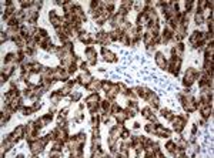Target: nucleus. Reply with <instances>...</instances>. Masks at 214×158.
Returning <instances> with one entry per match:
<instances>
[{
  "label": "nucleus",
  "mask_w": 214,
  "mask_h": 158,
  "mask_svg": "<svg viewBox=\"0 0 214 158\" xmlns=\"http://www.w3.org/2000/svg\"><path fill=\"white\" fill-rule=\"evenodd\" d=\"M50 141L49 135H45L43 138H37L33 143H30V151H32V155H39L41 151L45 150V147L47 145V143Z\"/></svg>",
  "instance_id": "1"
},
{
  "label": "nucleus",
  "mask_w": 214,
  "mask_h": 158,
  "mask_svg": "<svg viewBox=\"0 0 214 158\" xmlns=\"http://www.w3.org/2000/svg\"><path fill=\"white\" fill-rule=\"evenodd\" d=\"M180 67H181V59L171 56V59L167 61V70L173 74V76H178Z\"/></svg>",
  "instance_id": "2"
},
{
  "label": "nucleus",
  "mask_w": 214,
  "mask_h": 158,
  "mask_svg": "<svg viewBox=\"0 0 214 158\" xmlns=\"http://www.w3.org/2000/svg\"><path fill=\"white\" fill-rule=\"evenodd\" d=\"M187 118L186 115H174L170 121L173 124V128L176 132H181L184 130V125H186V121H187Z\"/></svg>",
  "instance_id": "3"
},
{
  "label": "nucleus",
  "mask_w": 214,
  "mask_h": 158,
  "mask_svg": "<svg viewBox=\"0 0 214 158\" xmlns=\"http://www.w3.org/2000/svg\"><path fill=\"white\" fill-rule=\"evenodd\" d=\"M197 73H199V71H197L196 69H193V67L188 69L186 76H184V80H183V84H184L186 87H190V85L197 80Z\"/></svg>",
  "instance_id": "4"
},
{
  "label": "nucleus",
  "mask_w": 214,
  "mask_h": 158,
  "mask_svg": "<svg viewBox=\"0 0 214 158\" xmlns=\"http://www.w3.org/2000/svg\"><path fill=\"white\" fill-rule=\"evenodd\" d=\"M49 19H50V23L53 24V27H54V29H59V27H62L63 24H64L63 19L60 17L57 13H56V10H52L50 13H49Z\"/></svg>",
  "instance_id": "5"
},
{
  "label": "nucleus",
  "mask_w": 214,
  "mask_h": 158,
  "mask_svg": "<svg viewBox=\"0 0 214 158\" xmlns=\"http://www.w3.org/2000/svg\"><path fill=\"white\" fill-rule=\"evenodd\" d=\"M26 135V127H24V125H19L17 128L15 130V131L11 132V135H10V138L13 141H15V143H17L19 140H22L23 137Z\"/></svg>",
  "instance_id": "6"
},
{
  "label": "nucleus",
  "mask_w": 214,
  "mask_h": 158,
  "mask_svg": "<svg viewBox=\"0 0 214 158\" xmlns=\"http://www.w3.org/2000/svg\"><path fill=\"white\" fill-rule=\"evenodd\" d=\"M96 50H94V47H87V50H86V57H87V60H89V64L90 66H94L97 63V59H96Z\"/></svg>",
  "instance_id": "7"
},
{
  "label": "nucleus",
  "mask_w": 214,
  "mask_h": 158,
  "mask_svg": "<svg viewBox=\"0 0 214 158\" xmlns=\"http://www.w3.org/2000/svg\"><path fill=\"white\" fill-rule=\"evenodd\" d=\"M101 54H103V57H104L106 61H109V63H116L117 61V56H116L114 53H111L110 50H107L106 47L101 48Z\"/></svg>",
  "instance_id": "8"
},
{
  "label": "nucleus",
  "mask_w": 214,
  "mask_h": 158,
  "mask_svg": "<svg viewBox=\"0 0 214 158\" xmlns=\"http://www.w3.org/2000/svg\"><path fill=\"white\" fill-rule=\"evenodd\" d=\"M156 63H157V66L163 70H167V59L164 57L163 53H156Z\"/></svg>",
  "instance_id": "9"
},
{
  "label": "nucleus",
  "mask_w": 214,
  "mask_h": 158,
  "mask_svg": "<svg viewBox=\"0 0 214 158\" xmlns=\"http://www.w3.org/2000/svg\"><path fill=\"white\" fill-rule=\"evenodd\" d=\"M171 54H173L174 57H178V59H181V57H183V54H184V44H183V43H177L173 48H171Z\"/></svg>",
  "instance_id": "10"
},
{
  "label": "nucleus",
  "mask_w": 214,
  "mask_h": 158,
  "mask_svg": "<svg viewBox=\"0 0 214 158\" xmlns=\"http://www.w3.org/2000/svg\"><path fill=\"white\" fill-rule=\"evenodd\" d=\"M171 132L169 130H166L163 125H160L159 123H156V128H154V135H159V137H170Z\"/></svg>",
  "instance_id": "11"
},
{
  "label": "nucleus",
  "mask_w": 214,
  "mask_h": 158,
  "mask_svg": "<svg viewBox=\"0 0 214 158\" xmlns=\"http://www.w3.org/2000/svg\"><path fill=\"white\" fill-rule=\"evenodd\" d=\"M77 80H79V84L87 85V84L90 83V81L93 80V77H92V74H90L89 71H83V73L80 74V77H79Z\"/></svg>",
  "instance_id": "12"
},
{
  "label": "nucleus",
  "mask_w": 214,
  "mask_h": 158,
  "mask_svg": "<svg viewBox=\"0 0 214 158\" xmlns=\"http://www.w3.org/2000/svg\"><path fill=\"white\" fill-rule=\"evenodd\" d=\"M123 130H124V127H123L120 123H118V124H116V125H113V127H111V130H110V137H113V138H116V140H117L118 137L122 135V131H123Z\"/></svg>",
  "instance_id": "13"
},
{
  "label": "nucleus",
  "mask_w": 214,
  "mask_h": 158,
  "mask_svg": "<svg viewBox=\"0 0 214 158\" xmlns=\"http://www.w3.org/2000/svg\"><path fill=\"white\" fill-rule=\"evenodd\" d=\"M133 91L137 94V97H141L143 100H146L148 97V94H150V90L147 87H136L133 88Z\"/></svg>",
  "instance_id": "14"
},
{
  "label": "nucleus",
  "mask_w": 214,
  "mask_h": 158,
  "mask_svg": "<svg viewBox=\"0 0 214 158\" xmlns=\"http://www.w3.org/2000/svg\"><path fill=\"white\" fill-rule=\"evenodd\" d=\"M101 83H103V81H100V80H92L89 84L86 85V88L90 90V91H97V90L101 88Z\"/></svg>",
  "instance_id": "15"
},
{
  "label": "nucleus",
  "mask_w": 214,
  "mask_h": 158,
  "mask_svg": "<svg viewBox=\"0 0 214 158\" xmlns=\"http://www.w3.org/2000/svg\"><path fill=\"white\" fill-rule=\"evenodd\" d=\"M148 23V19H147V15L144 11H140L139 16H137V26L141 27V26H147Z\"/></svg>",
  "instance_id": "16"
},
{
  "label": "nucleus",
  "mask_w": 214,
  "mask_h": 158,
  "mask_svg": "<svg viewBox=\"0 0 214 158\" xmlns=\"http://www.w3.org/2000/svg\"><path fill=\"white\" fill-rule=\"evenodd\" d=\"M106 94H107V98H109V100H114V97L118 94L117 84H113V85H111V88L109 90V91H106Z\"/></svg>",
  "instance_id": "17"
},
{
  "label": "nucleus",
  "mask_w": 214,
  "mask_h": 158,
  "mask_svg": "<svg viewBox=\"0 0 214 158\" xmlns=\"http://www.w3.org/2000/svg\"><path fill=\"white\" fill-rule=\"evenodd\" d=\"M30 64H32V73L33 74H40L43 71V66H41L40 63L33 61V63H30Z\"/></svg>",
  "instance_id": "18"
},
{
  "label": "nucleus",
  "mask_w": 214,
  "mask_h": 158,
  "mask_svg": "<svg viewBox=\"0 0 214 158\" xmlns=\"http://www.w3.org/2000/svg\"><path fill=\"white\" fill-rule=\"evenodd\" d=\"M200 111H201V114H203V118H208L211 115V113H213V106H206Z\"/></svg>",
  "instance_id": "19"
},
{
  "label": "nucleus",
  "mask_w": 214,
  "mask_h": 158,
  "mask_svg": "<svg viewBox=\"0 0 214 158\" xmlns=\"http://www.w3.org/2000/svg\"><path fill=\"white\" fill-rule=\"evenodd\" d=\"M176 147L178 148H183V150H187L188 148V143L186 138H178L177 141H176Z\"/></svg>",
  "instance_id": "20"
},
{
  "label": "nucleus",
  "mask_w": 214,
  "mask_h": 158,
  "mask_svg": "<svg viewBox=\"0 0 214 158\" xmlns=\"http://www.w3.org/2000/svg\"><path fill=\"white\" fill-rule=\"evenodd\" d=\"M160 111H161V115H163V117L166 118V120H169V121H170V120H171V118L174 117V115H176V114H174V113H173V111L167 110V108H161V110H160Z\"/></svg>",
  "instance_id": "21"
},
{
  "label": "nucleus",
  "mask_w": 214,
  "mask_h": 158,
  "mask_svg": "<svg viewBox=\"0 0 214 158\" xmlns=\"http://www.w3.org/2000/svg\"><path fill=\"white\" fill-rule=\"evenodd\" d=\"M74 138H76V141H77L79 145H81V147L84 145V143H86V134H84V132H80V134H77V135L74 137Z\"/></svg>",
  "instance_id": "22"
},
{
  "label": "nucleus",
  "mask_w": 214,
  "mask_h": 158,
  "mask_svg": "<svg viewBox=\"0 0 214 158\" xmlns=\"http://www.w3.org/2000/svg\"><path fill=\"white\" fill-rule=\"evenodd\" d=\"M59 93L62 94V97H66V96H69L71 93V85H69V84H66L64 87L62 88V90H59Z\"/></svg>",
  "instance_id": "23"
},
{
  "label": "nucleus",
  "mask_w": 214,
  "mask_h": 158,
  "mask_svg": "<svg viewBox=\"0 0 214 158\" xmlns=\"http://www.w3.org/2000/svg\"><path fill=\"white\" fill-rule=\"evenodd\" d=\"M60 98H63V97H62V94L59 93V90L53 93L52 97H50V100H52V103H53V104H57V103L60 101Z\"/></svg>",
  "instance_id": "24"
},
{
  "label": "nucleus",
  "mask_w": 214,
  "mask_h": 158,
  "mask_svg": "<svg viewBox=\"0 0 214 158\" xmlns=\"http://www.w3.org/2000/svg\"><path fill=\"white\" fill-rule=\"evenodd\" d=\"M152 114H153V110L150 108V107H146V108H143V110H141V115H143L144 118H148Z\"/></svg>",
  "instance_id": "25"
},
{
  "label": "nucleus",
  "mask_w": 214,
  "mask_h": 158,
  "mask_svg": "<svg viewBox=\"0 0 214 158\" xmlns=\"http://www.w3.org/2000/svg\"><path fill=\"white\" fill-rule=\"evenodd\" d=\"M120 7H122V9H124L126 11H130V9L133 7V2H129V0H127V2H123V3H122V6H120Z\"/></svg>",
  "instance_id": "26"
},
{
  "label": "nucleus",
  "mask_w": 214,
  "mask_h": 158,
  "mask_svg": "<svg viewBox=\"0 0 214 158\" xmlns=\"http://www.w3.org/2000/svg\"><path fill=\"white\" fill-rule=\"evenodd\" d=\"M166 150L169 151L170 154H171V152L176 150V143H174V141H169V143L166 144Z\"/></svg>",
  "instance_id": "27"
},
{
  "label": "nucleus",
  "mask_w": 214,
  "mask_h": 158,
  "mask_svg": "<svg viewBox=\"0 0 214 158\" xmlns=\"http://www.w3.org/2000/svg\"><path fill=\"white\" fill-rule=\"evenodd\" d=\"M127 108H129V110H131L133 113H137V111H139V106H137L136 101H130V103H129V107H127Z\"/></svg>",
  "instance_id": "28"
},
{
  "label": "nucleus",
  "mask_w": 214,
  "mask_h": 158,
  "mask_svg": "<svg viewBox=\"0 0 214 158\" xmlns=\"http://www.w3.org/2000/svg\"><path fill=\"white\" fill-rule=\"evenodd\" d=\"M111 85H113V83H110V81H103L101 83V88H103L104 91H109L111 88Z\"/></svg>",
  "instance_id": "29"
},
{
  "label": "nucleus",
  "mask_w": 214,
  "mask_h": 158,
  "mask_svg": "<svg viewBox=\"0 0 214 158\" xmlns=\"http://www.w3.org/2000/svg\"><path fill=\"white\" fill-rule=\"evenodd\" d=\"M194 20H196L197 24H201V23L204 22V16H203V13H197L196 17H194Z\"/></svg>",
  "instance_id": "30"
},
{
  "label": "nucleus",
  "mask_w": 214,
  "mask_h": 158,
  "mask_svg": "<svg viewBox=\"0 0 214 158\" xmlns=\"http://www.w3.org/2000/svg\"><path fill=\"white\" fill-rule=\"evenodd\" d=\"M117 87H118V90H120L118 93H122V94H126V93L129 91V90H127V87H126L123 83H117Z\"/></svg>",
  "instance_id": "31"
},
{
  "label": "nucleus",
  "mask_w": 214,
  "mask_h": 158,
  "mask_svg": "<svg viewBox=\"0 0 214 158\" xmlns=\"http://www.w3.org/2000/svg\"><path fill=\"white\" fill-rule=\"evenodd\" d=\"M154 128H156V124L154 125H153V124H147V125H146V131L150 132V134H154Z\"/></svg>",
  "instance_id": "32"
},
{
  "label": "nucleus",
  "mask_w": 214,
  "mask_h": 158,
  "mask_svg": "<svg viewBox=\"0 0 214 158\" xmlns=\"http://www.w3.org/2000/svg\"><path fill=\"white\" fill-rule=\"evenodd\" d=\"M120 137H122V138H123V140H126V138H129V137H130V131H129V130H123V131H122V135H120Z\"/></svg>",
  "instance_id": "33"
},
{
  "label": "nucleus",
  "mask_w": 214,
  "mask_h": 158,
  "mask_svg": "<svg viewBox=\"0 0 214 158\" xmlns=\"http://www.w3.org/2000/svg\"><path fill=\"white\" fill-rule=\"evenodd\" d=\"M80 97H81V94L77 91V93H73V94H71V96H70V98L73 100V101H77V100L80 98Z\"/></svg>",
  "instance_id": "34"
},
{
  "label": "nucleus",
  "mask_w": 214,
  "mask_h": 158,
  "mask_svg": "<svg viewBox=\"0 0 214 158\" xmlns=\"http://www.w3.org/2000/svg\"><path fill=\"white\" fill-rule=\"evenodd\" d=\"M93 137H100L99 127H93Z\"/></svg>",
  "instance_id": "35"
},
{
  "label": "nucleus",
  "mask_w": 214,
  "mask_h": 158,
  "mask_svg": "<svg viewBox=\"0 0 214 158\" xmlns=\"http://www.w3.org/2000/svg\"><path fill=\"white\" fill-rule=\"evenodd\" d=\"M81 120H83V115H81V111L79 110L77 113H76V121H79V123H80Z\"/></svg>",
  "instance_id": "36"
},
{
  "label": "nucleus",
  "mask_w": 214,
  "mask_h": 158,
  "mask_svg": "<svg viewBox=\"0 0 214 158\" xmlns=\"http://www.w3.org/2000/svg\"><path fill=\"white\" fill-rule=\"evenodd\" d=\"M40 107H41V103H40V101H34V104H33V108H34V111H36V110H39Z\"/></svg>",
  "instance_id": "37"
}]
</instances>
